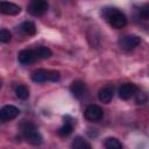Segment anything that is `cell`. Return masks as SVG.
<instances>
[{"label": "cell", "mask_w": 149, "mask_h": 149, "mask_svg": "<svg viewBox=\"0 0 149 149\" xmlns=\"http://www.w3.org/2000/svg\"><path fill=\"white\" fill-rule=\"evenodd\" d=\"M137 91L136 86L132 83H126L123 85H121V87L119 88V97L122 100H128L133 94H135Z\"/></svg>", "instance_id": "cell-9"}, {"label": "cell", "mask_w": 149, "mask_h": 149, "mask_svg": "<svg viewBox=\"0 0 149 149\" xmlns=\"http://www.w3.org/2000/svg\"><path fill=\"white\" fill-rule=\"evenodd\" d=\"M70 92L77 99L81 98L86 92V85L81 80H74L70 86Z\"/></svg>", "instance_id": "cell-11"}, {"label": "cell", "mask_w": 149, "mask_h": 149, "mask_svg": "<svg viewBox=\"0 0 149 149\" xmlns=\"http://www.w3.org/2000/svg\"><path fill=\"white\" fill-rule=\"evenodd\" d=\"M19 114H20V109L13 105H6L0 109V119L3 122L15 119Z\"/></svg>", "instance_id": "cell-7"}, {"label": "cell", "mask_w": 149, "mask_h": 149, "mask_svg": "<svg viewBox=\"0 0 149 149\" xmlns=\"http://www.w3.org/2000/svg\"><path fill=\"white\" fill-rule=\"evenodd\" d=\"M17 59L21 64H30L37 59L35 50L34 49H23L19 52Z\"/></svg>", "instance_id": "cell-8"}, {"label": "cell", "mask_w": 149, "mask_h": 149, "mask_svg": "<svg viewBox=\"0 0 149 149\" xmlns=\"http://www.w3.org/2000/svg\"><path fill=\"white\" fill-rule=\"evenodd\" d=\"M20 29H21L22 33H24V34L28 35V36H31V35H34V34L36 33L35 23L31 22V21H24V22L21 24Z\"/></svg>", "instance_id": "cell-14"}, {"label": "cell", "mask_w": 149, "mask_h": 149, "mask_svg": "<svg viewBox=\"0 0 149 149\" xmlns=\"http://www.w3.org/2000/svg\"><path fill=\"white\" fill-rule=\"evenodd\" d=\"M147 100H148V95H147L146 92L136 91V93H135V101L137 104H144V102H147Z\"/></svg>", "instance_id": "cell-19"}, {"label": "cell", "mask_w": 149, "mask_h": 149, "mask_svg": "<svg viewBox=\"0 0 149 149\" xmlns=\"http://www.w3.org/2000/svg\"><path fill=\"white\" fill-rule=\"evenodd\" d=\"M105 148L106 149H123V146L116 137H108L105 141Z\"/></svg>", "instance_id": "cell-16"}, {"label": "cell", "mask_w": 149, "mask_h": 149, "mask_svg": "<svg viewBox=\"0 0 149 149\" xmlns=\"http://www.w3.org/2000/svg\"><path fill=\"white\" fill-rule=\"evenodd\" d=\"M140 43H141V38H140L137 35H134V34L125 35V36H122V37L119 40V45H120V48L123 49V50H127V51L135 49Z\"/></svg>", "instance_id": "cell-4"}, {"label": "cell", "mask_w": 149, "mask_h": 149, "mask_svg": "<svg viewBox=\"0 0 149 149\" xmlns=\"http://www.w3.org/2000/svg\"><path fill=\"white\" fill-rule=\"evenodd\" d=\"M61 78L59 71L56 70H47V69H38L33 72L31 79L35 83H45V81H57Z\"/></svg>", "instance_id": "cell-3"}, {"label": "cell", "mask_w": 149, "mask_h": 149, "mask_svg": "<svg viewBox=\"0 0 149 149\" xmlns=\"http://www.w3.org/2000/svg\"><path fill=\"white\" fill-rule=\"evenodd\" d=\"M34 50H35V54H36L37 59H45V58H49V57L51 56V54H52L51 50H50L49 48H47V47H42V45L35 48Z\"/></svg>", "instance_id": "cell-15"}, {"label": "cell", "mask_w": 149, "mask_h": 149, "mask_svg": "<svg viewBox=\"0 0 149 149\" xmlns=\"http://www.w3.org/2000/svg\"><path fill=\"white\" fill-rule=\"evenodd\" d=\"M113 95H114V90H113L112 86H105L98 93L99 100L101 102H105V104H108L113 99Z\"/></svg>", "instance_id": "cell-12"}, {"label": "cell", "mask_w": 149, "mask_h": 149, "mask_svg": "<svg viewBox=\"0 0 149 149\" xmlns=\"http://www.w3.org/2000/svg\"><path fill=\"white\" fill-rule=\"evenodd\" d=\"M21 128V134L23 136V139L30 143V144H34V146H38L42 143L43 141V137L41 135V133L38 132L37 127L30 122V121H23L20 126Z\"/></svg>", "instance_id": "cell-1"}, {"label": "cell", "mask_w": 149, "mask_h": 149, "mask_svg": "<svg viewBox=\"0 0 149 149\" xmlns=\"http://www.w3.org/2000/svg\"><path fill=\"white\" fill-rule=\"evenodd\" d=\"M104 16L107 22L115 29H121L127 24L126 15L116 8H106L104 10Z\"/></svg>", "instance_id": "cell-2"}, {"label": "cell", "mask_w": 149, "mask_h": 149, "mask_svg": "<svg viewBox=\"0 0 149 149\" xmlns=\"http://www.w3.org/2000/svg\"><path fill=\"white\" fill-rule=\"evenodd\" d=\"M140 14L143 19H149V3H144L140 8Z\"/></svg>", "instance_id": "cell-21"}, {"label": "cell", "mask_w": 149, "mask_h": 149, "mask_svg": "<svg viewBox=\"0 0 149 149\" xmlns=\"http://www.w3.org/2000/svg\"><path fill=\"white\" fill-rule=\"evenodd\" d=\"M15 94L19 99H22V100H26L28 97H29V90L27 86L24 85H17L15 87Z\"/></svg>", "instance_id": "cell-18"}, {"label": "cell", "mask_w": 149, "mask_h": 149, "mask_svg": "<svg viewBox=\"0 0 149 149\" xmlns=\"http://www.w3.org/2000/svg\"><path fill=\"white\" fill-rule=\"evenodd\" d=\"M85 118L91 122H98L104 116V111L98 105H88L84 113Z\"/></svg>", "instance_id": "cell-6"}, {"label": "cell", "mask_w": 149, "mask_h": 149, "mask_svg": "<svg viewBox=\"0 0 149 149\" xmlns=\"http://www.w3.org/2000/svg\"><path fill=\"white\" fill-rule=\"evenodd\" d=\"M72 148L73 149H92L91 144L81 136H77L72 141Z\"/></svg>", "instance_id": "cell-13"}, {"label": "cell", "mask_w": 149, "mask_h": 149, "mask_svg": "<svg viewBox=\"0 0 149 149\" xmlns=\"http://www.w3.org/2000/svg\"><path fill=\"white\" fill-rule=\"evenodd\" d=\"M48 8H49V5L47 1L34 0L28 5V13L34 16H41L48 10Z\"/></svg>", "instance_id": "cell-5"}, {"label": "cell", "mask_w": 149, "mask_h": 149, "mask_svg": "<svg viewBox=\"0 0 149 149\" xmlns=\"http://www.w3.org/2000/svg\"><path fill=\"white\" fill-rule=\"evenodd\" d=\"M10 38H12V34L9 33V30H7V29H1L0 30V41L2 43L9 42Z\"/></svg>", "instance_id": "cell-20"}, {"label": "cell", "mask_w": 149, "mask_h": 149, "mask_svg": "<svg viewBox=\"0 0 149 149\" xmlns=\"http://www.w3.org/2000/svg\"><path fill=\"white\" fill-rule=\"evenodd\" d=\"M73 130V123L72 121H65L64 125L58 129V135L59 136H68L72 133Z\"/></svg>", "instance_id": "cell-17"}, {"label": "cell", "mask_w": 149, "mask_h": 149, "mask_svg": "<svg viewBox=\"0 0 149 149\" xmlns=\"http://www.w3.org/2000/svg\"><path fill=\"white\" fill-rule=\"evenodd\" d=\"M0 12L6 15H17L21 12V7L13 2H0Z\"/></svg>", "instance_id": "cell-10"}]
</instances>
